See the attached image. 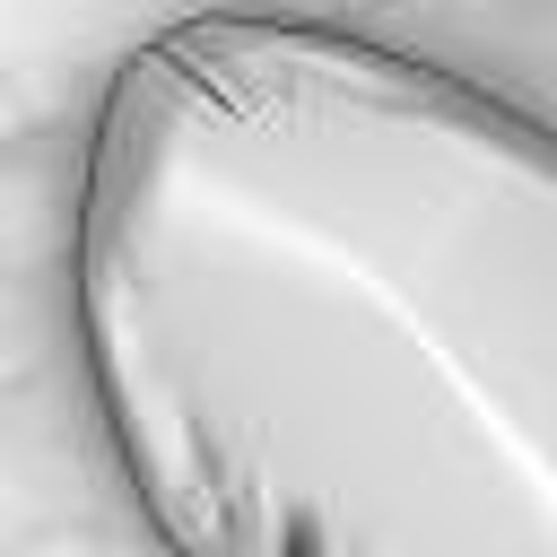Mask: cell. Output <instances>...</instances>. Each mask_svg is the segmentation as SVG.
Masks as SVG:
<instances>
[{
  "instance_id": "cell-1",
  "label": "cell",
  "mask_w": 557,
  "mask_h": 557,
  "mask_svg": "<svg viewBox=\"0 0 557 557\" xmlns=\"http://www.w3.org/2000/svg\"><path fill=\"white\" fill-rule=\"evenodd\" d=\"M96 444L165 557H557V131L383 35H139L70 183Z\"/></svg>"
}]
</instances>
